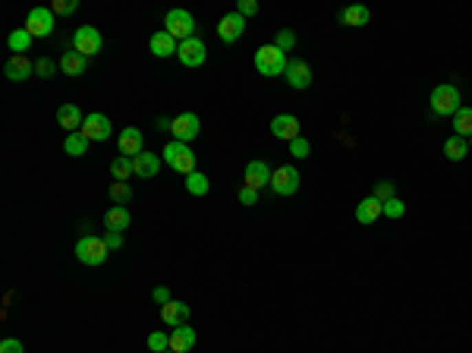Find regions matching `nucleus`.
Wrapping results in <instances>:
<instances>
[{"instance_id":"36","label":"nucleus","mask_w":472,"mask_h":353,"mask_svg":"<svg viewBox=\"0 0 472 353\" xmlns=\"http://www.w3.org/2000/svg\"><path fill=\"white\" fill-rule=\"evenodd\" d=\"M290 155H293V158H309L312 155V142L309 139H305V136H299V139H293V142H290Z\"/></svg>"},{"instance_id":"28","label":"nucleus","mask_w":472,"mask_h":353,"mask_svg":"<svg viewBox=\"0 0 472 353\" xmlns=\"http://www.w3.org/2000/svg\"><path fill=\"white\" fill-rule=\"evenodd\" d=\"M450 120H453V136H463V139H469V136H472V107L469 105L460 107V111L453 114Z\"/></svg>"},{"instance_id":"13","label":"nucleus","mask_w":472,"mask_h":353,"mask_svg":"<svg viewBox=\"0 0 472 353\" xmlns=\"http://www.w3.org/2000/svg\"><path fill=\"white\" fill-rule=\"evenodd\" d=\"M287 85L290 89H296V92H303V89H309L312 85V67H309V61H303V57H296V61H290V67H287Z\"/></svg>"},{"instance_id":"22","label":"nucleus","mask_w":472,"mask_h":353,"mask_svg":"<svg viewBox=\"0 0 472 353\" xmlns=\"http://www.w3.org/2000/svg\"><path fill=\"white\" fill-rule=\"evenodd\" d=\"M57 123L67 129V133H79L82 123H85V117H82L79 105H69V101H67V105L57 107Z\"/></svg>"},{"instance_id":"6","label":"nucleus","mask_w":472,"mask_h":353,"mask_svg":"<svg viewBox=\"0 0 472 353\" xmlns=\"http://www.w3.org/2000/svg\"><path fill=\"white\" fill-rule=\"evenodd\" d=\"M199 133H202V120H199V114L183 111V114H177V117H173V127H170V136H173L177 142H186V145H189Z\"/></svg>"},{"instance_id":"44","label":"nucleus","mask_w":472,"mask_h":353,"mask_svg":"<svg viewBox=\"0 0 472 353\" xmlns=\"http://www.w3.org/2000/svg\"><path fill=\"white\" fill-rule=\"evenodd\" d=\"M104 243H107V249H111V253H114V249H120V246H123V233H117V231H107V233H104Z\"/></svg>"},{"instance_id":"12","label":"nucleus","mask_w":472,"mask_h":353,"mask_svg":"<svg viewBox=\"0 0 472 353\" xmlns=\"http://www.w3.org/2000/svg\"><path fill=\"white\" fill-rule=\"evenodd\" d=\"M177 57H180V63H183V67L195 69V67H202V63L208 61V47H205V41H202V38H189V41H180Z\"/></svg>"},{"instance_id":"15","label":"nucleus","mask_w":472,"mask_h":353,"mask_svg":"<svg viewBox=\"0 0 472 353\" xmlns=\"http://www.w3.org/2000/svg\"><path fill=\"white\" fill-rule=\"evenodd\" d=\"M3 76H7L10 83H25L29 76H35V63L25 57V54H13L3 67Z\"/></svg>"},{"instance_id":"46","label":"nucleus","mask_w":472,"mask_h":353,"mask_svg":"<svg viewBox=\"0 0 472 353\" xmlns=\"http://www.w3.org/2000/svg\"><path fill=\"white\" fill-rule=\"evenodd\" d=\"M469 149H472V136H469Z\"/></svg>"},{"instance_id":"9","label":"nucleus","mask_w":472,"mask_h":353,"mask_svg":"<svg viewBox=\"0 0 472 353\" xmlns=\"http://www.w3.org/2000/svg\"><path fill=\"white\" fill-rule=\"evenodd\" d=\"M89 142H104V139H111L114 136V123H111V117L107 114H89L85 117V123H82V129H79Z\"/></svg>"},{"instance_id":"19","label":"nucleus","mask_w":472,"mask_h":353,"mask_svg":"<svg viewBox=\"0 0 472 353\" xmlns=\"http://www.w3.org/2000/svg\"><path fill=\"white\" fill-rule=\"evenodd\" d=\"M271 167L265 164V161H249L246 164V183L243 186L249 189H261V186H271Z\"/></svg>"},{"instance_id":"21","label":"nucleus","mask_w":472,"mask_h":353,"mask_svg":"<svg viewBox=\"0 0 472 353\" xmlns=\"http://www.w3.org/2000/svg\"><path fill=\"white\" fill-rule=\"evenodd\" d=\"M148 51L155 54V57H170V54H177V51H180V41L161 29V32H155V35L148 38Z\"/></svg>"},{"instance_id":"43","label":"nucleus","mask_w":472,"mask_h":353,"mask_svg":"<svg viewBox=\"0 0 472 353\" xmlns=\"http://www.w3.org/2000/svg\"><path fill=\"white\" fill-rule=\"evenodd\" d=\"M0 353H25V350H23V344H19L16 338H3V341H0Z\"/></svg>"},{"instance_id":"42","label":"nucleus","mask_w":472,"mask_h":353,"mask_svg":"<svg viewBox=\"0 0 472 353\" xmlns=\"http://www.w3.org/2000/svg\"><path fill=\"white\" fill-rule=\"evenodd\" d=\"M239 202H243V205H255V202H259V189L239 186Z\"/></svg>"},{"instance_id":"14","label":"nucleus","mask_w":472,"mask_h":353,"mask_svg":"<svg viewBox=\"0 0 472 353\" xmlns=\"http://www.w3.org/2000/svg\"><path fill=\"white\" fill-rule=\"evenodd\" d=\"M246 32V16H239L233 10V13L221 16V23H217V38H221L224 45H233L236 38H243Z\"/></svg>"},{"instance_id":"29","label":"nucleus","mask_w":472,"mask_h":353,"mask_svg":"<svg viewBox=\"0 0 472 353\" xmlns=\"http://www.w3.org/2000/svg\"><path fill=\"white\" fill-rule=\"evenodd\" d=\"M89 139H85V136L82 133H67V142H63V151H67L69 158H82V155H85V151H89Z\"/></svg>"},{"instance_id":"11","label":"nucleus","mask_w":472,"mask_h":353,"mask_svg":"<svg viewBox=\"0 0 472 353\" xmlns=\"http://www.w3.org/2000/svg\"><path fill=\"white\" fill-rule=\"evenodd\" d=\"M117 151L126 155V158H139L145 151V136H142L139 127H123L120 129V139H117Z\"/></svg>"},{"instance_id":"26","label":"nucleus","mask_w":472,"mask_h":353,"mask_svg":"<svg viewBox=\"0 0 472 353\" xmlns=\"http://www.w3.org/2000/svg\"><path fill=\"white\" fill-rule=\"evenodd\" d=\"M466 155H469V139H463V136H447V142H444V158L463 161Z\"/></svg>"},{"instance_id":"17","label":"nucleus","mask_w":472,"mask_h":353,"mask_svg":"<svg viewBox=\"0 0 472 353\" xmlns=\"http://www.w3.org/2000/svg\"><path fill=\"white\" fill-rule=\"evenodd\" d=\"M340 25H347V29H362V25L372 23V10L362 7V3H350V7L340 10Z\"/></svg>"},{"instance_id":"33","label":"nucleus","mask_w":472,"mask_h":353,"mask_svg":"<svg viewBox=\"0 0 472 353\" xmlns=\"http://www.w3.org/2000/svg\"><path fill=\"white\" fill-rule=\"evenodd\" d=\"M145 344H148V350L151 353H167L170 350V334H164V331H151Z\"/></svg>"},{"instance_id":"38","label":"nucleus","mask_w":472,"mask_h":353,"mask_svg":"<svg viewBox=\"0 0 472 353\" xmlns=\"http://www.w3.org/2000/svg\"><path fill=\"white\" fill-rule=\"evenodd\" d=\"M274 45L281 47L283 54H287V51H293V47H296V32L281 29V32H277V38H274Z\"/></svg>"},{"instance_id":"16","label":"nucleus","mask_w":472,"mask_h":353,"mask_svg":"<svg viewBox=\"0 0 472 353\" xmlns=\"http://www.w3.org/2000/svg\"><path fill=\"white\" fill-rule=\"evenodd\" d=\"M271 136L274 139H283V142H293V139H299V120H296L293 114H277L271 120Z\"/></svg>"},{"instance_id":"10","label":"nucleus","mask_w":472,"mask_h":353,"mask_svg":"<svg viewBox=\"0 0 472 353\" xmlns=\"http://www.w3.org/2000/svg\"><path fill=\"white\" fill-rule=\"evenodd\" d=\"M299 171H296L293 164H281V167H274L271 173V193L277 195H293L296 189H299Z\"/></svg>"},{"instance_id":"47","label":"nucleus","mask_w":472,"mask_h":353,"mask_svg":"<svg viewBox=\"0 0 472 353\" xmlns=\"http://www.w3.org/2000/svg\"><path fill=\"white\" fill-rule=\"evenodd\" d=\"M167 353H173V350H167Z\"/></svg>"},{"instance_id":"23","label":"nucleus","mask_w":472,"mask_h":353,"mask_svg":"<svg viewBox=\"0 0 472 353\" xmlns=\"http://www.w3.org/2000/svg\"><path fill=\"white\" fill-rule=\"evenodd\" d=\"M129 221H133V215H129L126 205H111V208L104 211V227H107V231L123 233L126 227H129Z\"/></svg>"},{"instance_id":"1","label":"nucleus","mask_w":472,"mask_h":353,"mask_svg":"<svg viewBox=\"0 0 472 353\" xmlns=\"http://www.w3.org/2000/svg\"><path fill=\"white\" fill-rule=\"evenodd\" d=\"M287 67H290L287 54H283L277 45H261L259 51H255V69H259V76L274 79V76L287 73Z\"/></svg>"},{"instance_id":"2","label":"nucleus","mask_w":472,"mask_h":353,"mask_svg":"<svg viewBox=\"0 0 472 353\" xmlns=\"http://www.w3.org/2000/svg\"><path fill=\"white\" fill-rule=\"evenodd\" d=\"M431 114L435 117H453V114L463 107V95H460V89L453 83H441L435 92H431Z\"/></svg>"},{"instance_id":"34","label":"nucleus","mask_w":472,"mask_h":353,"mask_svg":"<svg viewBox=\"0 0 472 353\" xmlns=\"http://www.w3.org/2000/svg\"><path fill=\"white\" fill-rule=\"evenodd\" d=\"M111 199H114L117 205L129 202V199H133V186H129V183H123V180H114V186H111Z\"/></svg>"},{"instance_id":"45","label":"nucleus","mask_w":472,"mask_h":353,"mask_svg":"<svg viewBox=\"0 0 472 353\" xmlns=\"http://www.w3.org/2000/svg\"><path fill=\"white\" fill-rule=\"evenodd\" d=\"M151 297H155L161 306H164V303H170V290H167V287H155V293H151Z\"/></svg>"},{"instance_id":"32","label":"nucleus","mask_w":472,"mask_h":353,"mask_svg":"<svg viewBox=\"0 0 472 353\" xmlns=\"http://www.w3.org/2000/svg\"><path fill=\"white\" fill-rule=\"evenodd\" d=\"M7 45H10V51H16V54H25V51H29V45H32V35H29V32H25V29H16V32H10Z\"/></svg>"},{"instance_id":"40","label":"nucleus","mask_w":472,"mask_h":353,"mask_svg":"<svg viewBox=\"0 0 472 353\" xmlns=\"http://www.w3.org/2000/svg\"><path fill=\"white\" fill-rule=\"evenodd\" d=\"M259 0H239V3H236V13L239 16H246V19H249V16H255L259 13Z\"/></svg>"},{"instance_id":"27","label":"nucleus","mask_w":472,"mask_h":353,"mask_svg":"<svg viewBox=\"0 0 472 353\" xmlns=\"http://www.w3.org/2000/svg\"><path fill=\"white\" fill-rule=\"evenodd\" d=\"M85 67H89V57H82L79 51H67L63 57H60V69L67 76H82L85 73Z\"/></svg>"},{"instance_id":"24","label":"nucleus","mask_w":472,"mask_h":353,"mask_svg":"<svg viewBox=\"0 0 472 353\" xmlns=\"http://www.w3.org/2000/svg\"><path fill=\"white\" fill-rule=\"evenodd\" d=\"M192 347H195V328L180 325V328L170 331V350L173 353H189Z\"/></svg>"},{"instance_id":"25","label":"nucleus","mask_w":472,"mask_h":353,"mask_svg":"<svg viewBox=\"0 0 472 353\" xmlns=\"http://www.w3.org/2000/svg\"><path fill=\"white\" fill-rule=\"evenodd\" d=\"M133 164H136V177H142V180H151L161 171V158L155 151H142L139 158H133Z\"/></svg>"},{"instance_id":"18","label":"nucleus","mask_w":472,"mask_h":353,"mask_svg":"<svg viewBox=\"0 0 472 353\" xmlns=\"http://www.w3.org/2000/svg\"><path fill=\"white\" fill-rule=\"evenodd\" d=\"M161 322L170 325V328H180V325L189 322V303L183 300H170L161 306Z\"/></svg>"},{"instance_id":"35","label":"nucleus","mask_w":472,"mask_h":353,"mask_svg":"<svg viewBox=\"0 0 472 353\" xmlns=\"http://www.w3.org/2000/svg\"><path fill=\"white\" fill-rule=\"evenodd\" d=\"M403 215H406V205H403V199H400V195H394V199H387V202H384V218L397 221V218H403Z\"/></svg>"},{"instance_id":"20","label":"nucleus","mask_w":472,"mask_h":353,"mask_svg":"<svg viewBox=\"0 0 472 353\" xmlns=\"http://www.w3.org/2000/svg\"><path fill=\"white\" fill-rule=\"evenodd\" d=\"M378 218H384V202L375 195H365L359 205H356V221L359 224H375Z\"/></svg>"},{"instance_id":"8","label":"nucleus","mask_w":472,"mask_h":353,"mask_svg":"<svg viewBox=\"0 0 472 353\" xmlns=\"http://www.w3.org/2000/svg\"><path fill=\"white\" fill-rule=\"evenodd\" d=\"M23 29L29 32L32 38H47V35H54V13H51V7H35V10H29Z\"/></svg>"},{"instance_id":"4","label":"nucleus","mask_w":472,"mask_h":353,"mask_svg":"<svg viewBox=\"0 0 472 353\" xmlns=\"http://www.w3.org/2000/svg\"><path fill=\"white\" fill-rule=\"evenodd\" d=\"M107 256H111V249H107V243H104V237H95V233H85L79 243H76V259H79L82 265H104L107 262Z\"/></svg>"},{"instance_id":"30","label":"nucleus","mask_w":472,"mask_h":353,"mask_svg":"<svg viewBox=\"0 0 472 353\" xmlns=\"http://www.w3.org/2000/svg\"><path fill=\"white\" fill-rule=\"evenodd\" d=\"M111 173L117 177V180H129V177H136V164L133 158H126V155H117V158L111 161Z\"/></svg>"},{"instance_id":"3","label":"nucleus","mask_w":472,"mask_h":353,"mask_svg":"<svg viewBox=\"0 0 472 353\" xmlns=\"http://www.w3.org/2000/svg\"><path fill=\"white\" fill-rule=\"evenodd\" d=\"M164 164H170L177 173H183V177H189V173H195V151L189 149L186 142H167L164 145V155H161Z\"/></svg>"},{"instance_id":"5","label":"nucleus","mask_w":472,"mask_h":353,"mask_svg":"<svg viewBox=\"0 0 472 353\" xmlns=\"http://www.w3.org/2000/svg\"><path fill=\"white\" fill-rule=\"evenodd\" d=\"M164 32L173 35L177 41H189V38H195V19H192L189 10H170L164 16Z\"/></svg>"},{"instance_id":"39","label":"nucleus","mask_w":472,"mask_h":353,"mask_svg":"<svg viewBox=\"0 0 472 353\" xmlns=\"http://www.w3.org/2000/svg\"><path fill=\"white\" fill-rule=\"evenodd\" d=\"M372 195H375V199H381V202H387V199H394V195H397V189H394L391 180H378L375 189H372Z\"/></svg>"},{"instance_id":"7","label":"nucleus","mask_w":472,"mask_h":353,"mask_svg":"<svg viewBox=\"0 0 472 353\" xmlns=\"http://www.w3.org/2000/svg\"><path fill=\"white\" fill-rule=\"evenodd\" d=\"M101 45H104V38L95 25H79L73 32V51H79L82 57H95L101 51Z\"/></svg>"},{"instance_id":"41","label":"nucleus","mask_w":472,"mask_h":353,"mask_svg":"<svg viewBox=\"0 0 472 353\" xmlns=\"http://www.w3.org/2000/svg\"><path fill=\"white\" fill-rule=\"evenodd\" d=\"M35 76H41V79H51V76H54V61H47V57L35 61Z\"/></svg>"},{"instance_id":"31","label":"nucleus","mask_w":472,"mask_h":353,"mask_svg":"<svg viewBox=\"0 0 472 353\" xmlns=\"http://www.w3.org/2000/svg\"><path fill=\"white\" fill-rule=\"evenodd\" d=\"M186 189H189L192 195H208V189H211V180H208L202 171H195V173H189V177H186Z\"/></svg>"},{"instance_id":"37","label":"nucleus","mask_w":472,"mask_h":353,"mask_svg":"<svg viewBox=\"0 0 472 353\" xmlns=\"http://www.w3.org/2000/svg\"><path fill=\"white\" fill-rule=\"evenodd\" d=\"M47 7H51L54 16H69V13H76V10H79V3H76V0H51Z\"/></svg>"}]
</instances>
